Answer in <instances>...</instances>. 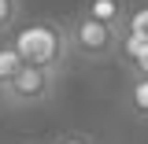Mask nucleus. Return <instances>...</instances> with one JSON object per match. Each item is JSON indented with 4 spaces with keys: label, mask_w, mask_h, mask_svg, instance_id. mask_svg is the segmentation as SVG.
Here are the masks:
<instances>
[{
    "label": "nucleus",
    "mask_w": 148,
    "mask_h": 144,
    "mask_svg": "<svg viewBox=\"0 0 148 144\" xmlns=\"http://www.w3.org/2000/svg\"><path fill=\"white\" fill-rule=\"evenodd\" d=\"M119 55L130 67V74H148V37H119Z\"/></svg>",
    "instance_id": "nucleus-5"
},
{
    "label": "nucleus",
    "mask_w": 148,
    "mask_h": 144,
    "mask_svg": "<svg viewBox=\"0 0 148 144\" xmlns=\"http://www.w3.org/2000/svg\"><path fill=\"white\" fill-rule=\"evenodd\" d=\"M22 67H26V63H22V55L15 52L11 37H4V41H0V89L8 85V81H11V78H15Z\"/></svg>",
    "instance_id": "nucleus-7"
},
{
    "label": "nucleus",
    "mask_w": 148,
    "mask_h": 144,
    "mask_svg": "<svg viewBox=\"0 0 148 144\" xmlns=\"http://www.w3.org/2000/svg\"><path fill=\"white\" fill-rule=\"evenodd\" d=\"M119 37H122V30H115V26H104V22L89 18L85 11H78V18L67 26L71 55H82V59H89V63L115 59V55H119Z\"/></svg>",
    "instance_id": "nucleus-2"
},
{
    "label": "nucleus",
    "mask_w": 148,
    "mask_h": 144,
    "mask_svg": "<svg viewBox=\"0 0 148 144\" xmlns=\"http://www.w3.org/2000/svg\"><path fill=\"white\" fill-rule=\"evenodd\" d=\"M0 107H4V89H0Z\"/></svg>",
    "instance_id": "nucleus-11"
},
{
    "label": "nucleus",
    "mask_w": 148,
    "mask_h": 144,
    "mask_svg": "<svg viewBox=\"0 0 148 144\" xmlns=\"http://www.w3.org/2000/svg\"><path fill=\"white\" fill-rule=\"evenodd\" d=\"M122 33H130V37H148V0H141V4H130V8H126Z\"/></svg>",
    "instance_id": "nucleus-8"
},
{
    "label": "nucleus",
    "mask_w": 148,
    "mask_h": 144,
    "mask_svg": "<svg viewBox=\"0 0 148 144\" xmlns=\"http://www.w3.org/2000/svg\"><path fill=\"white\" fill-rule=\"evenodd\" d=\"M126 8H130V0H85V4H82V11L89 18L104 22V26H115V30H122Z\"/></svg>",
    "instance_id": "nucleus-4"
},
{
    "label": "nucleus",
    "mask_w": 148,
    "mask_h": 144,
    "mask_svg": "<svg viewBox=\"0 0 148 144\" xmlns=\"http://www.w3.org/2000/svg\"><path fill=\"white\" fill-rule=\"evenodd\" d=\"M56 144H92V141L85 137V133H63V137H59Z\"/></svg>",
    "instance_id": "nucleus-10"
},
{
    "label": "nucleus",
    "mask_w": 148,
    "mask_h": 144,
    "mask_svg": "<svg viewBox=\"0 0 148 144\" xmlns=\"http://www.w3.org/2000/svg\"><path fill=\"white\" fill-rule=\"evenodd\" d=\"M11 44L22 55V63L30 67H45V70L63 74L67 55H71V41H67V26L56 18H34L22 30H11Z\"/></svg>",
    "instance_id": "nucleus-1"
},
{
    "label": "nucleus",
    "mask_w": 148,
    "mask_h": 144,
    "mask_svg": "<svg viewBox=\"0 0 148 144\" xmlns=\"http://www.w3.org/2000/svg\"><path fill=\"white\" fill-rule=\"evenodd\" d=\"M22 18V0H0V37H8Z\"/></svg>",
    "instance_id": "nucleus-9"
},
{
    "label": "nucleus",
    "mask_w": 148,
    "mask_h": 144,
    "mask_svg": "<svg viewBox=\"0 0 148 144\" xmlns=\"http://www.w3.org/2000/svg\"><path fill=\"white\" fill-rule=\"evenodd\" d=\"M59 74L45 70V67H22V70L4 85V107H41L56 96Z\"/></svg>",
    "instance_id": "nucleus-3"
},
{
    "label": "nucleus",
    "mask_w": 148,
    "mask_h": 144,
    "mask_svg": "<svg viewBox=\"0 0 148 144\" xmlns=\"http://www.w3.org/2000/svg\"><path fill=\"white\" fill-rule=\"evenodd\" d=\"M126 107L137 118H148V74H130L126 85Z\"/></svg>",
    "instance_id": "nucleus-6"
}]
</instances>
